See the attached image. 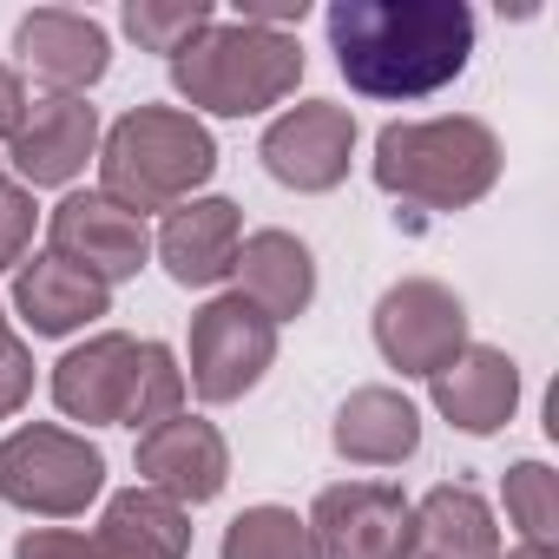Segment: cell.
<instances>
[{
  "instance_id": "obj_5",
  "label": "cell",
  "mask_w": 559,
  "mask_h": 559,
  "mask_svg": "<svg viewBox=\"0 0 559 559\" xmlns=\"http://www.w3.org/2000/svg\"><path fill=\"white\" fill-rule=\"evenodd\" d=\"M0 500L27 520H80L106 500V454L60 421H21L0 435Z\"/></svg>"
},
{
  "instance_id": "obj_16",
  "label": "cell",
  "mask_w": 559,
  "mask_h": 559,
  "mask_svg": "<svg viewBox=\"0 0 559 559\" xmlns=\"http://www.w3.org/2000/svg\"><path fill=\"white\" fill-rule=\"evenodd\" d=\"M428 402L448 428H461L467 441H487L520 415V362L493 343H467L441 376H428Z\"/></svg>"
},
{
  "instance_id": "obj_2",
  "label": "cell",
  "mask_w": 559,
  "mask_h": 559,
  "mask_svg": "<svg viewBox=\"0 0 559 559\" xmlns=\"http://www.w3.org/2000/svg\"><path fill=\"white\" fill-rule=\"evenodd\" d=\"M507 171L500 132L474 112H435V119H389L369 152L376 191L421 204V211H474Z\"/></svg>"
},
{
  "instance_id": "obj_30",
  "label": "cell",
  "mask_w": 559,
  "mask_h": 559,
  "mask_svg": "<svg viewBox=\"0 0 559 559\" xmlns=\"http://www.w3.org/2000/svg\"><path fill=\"white\" fill-rule=\"evenodd\" d=\"M500 559H559V546H513V552H500Z\"/></svg>"
},
{
  "instance_id": "obj_26",
  "label": "cell",
  "mask_w": 559,
  "mask_h": 559,
  "mask_svg": "<svg viewBox=\"0 0 559 559\" xmlns=\"http://www.w3.org/2000/svg\"><path fill=\"white\" fill-rule=\"evenodd\" d=\"M40 204H34V191L27 185H0V270H21L27 257H34V230H40Z\"/></svg>"
},
{
  "instance_id": "obj_28",
  "label": "cell",
  "mask_w": 559,
  "mask_h": 559,
  "mask_svg": "<svg viewBox=\"0 0 559 559\" xmlns=\"http://www.w3.org/2000/svg\"><path fill=\"white\" fill-rule=\"evenodd\" d=\"M14 559H93V539L80 526H21Z\"/></svg>"
},
{
  "instance_id": "obj_21",
  "label": "cell",
  "mask_w": 559,
  "mask_h": 559,
  "mask_svg": "<svg viewBox=\"0 0 559 559\" xmlns=\"http://www.w3.org/2000/svg\"><path fill=\"white\" fill-rule=\"evenodd\" d=\"M86 539H93V559H191V513L132 480L106 493L99 526Z\"/></svg>"
},
{
  "instance_id": "obj_1",
  "label": "cell",
  "mask_w": 559,
  "mask_h": 559,
  "mask_svg": "<svg viewBox=\"0 0 559 559\" xmlns=\"http://www.w3.org/2000/svg\"><path fill=\"white\" fill-rule=\"evenodd\" d=\"M323 34L356 99L415 106L467 73L480 21L467 0H330Z\"/></svg>"
},
{
  "instance_id": "obj_10",
  "label": "cell",
  "mask_w": 559,
  "mask_h": 559,
  "mask_svg": "<svg viewBox=\"0 0 559 559\" xmlns=\"http://www.w3.org/2000/svg\"><path fill=\"white\" fill-rule=\"evenodd\" d=\"M99 106L93 99H67V93H40L21 119V132L8 139V178L27 191H73L80 171L99 158Z\"/></svg>"
},
{
  "instance_id": "obj_3",
  "label": "cell",
  "mask_w": 559,
  "mask_h": 559,
  "mask_svg": "<svg viewBox=\"0 0 559 559\" xmlns=\"http://www.w3.org/2000/svg\"><path fill=\"white\" fill-rule=\"evenodd\" d=\"M304 40L250 21H211L178 60H165L171 93L191 119H263L304 86Z\"/></svg>"
},
{
  "instance_id": "obj_20",
  "label": "cell",
  "mask_w": 559,
  "mask_h": 559,
  "mask_svg": "<svg viewBox=\"0 0 559 559\" xmlns=\"http://www.w3.org/2000/svg\"><path fill=\"white\" fill-rule=\"evenodd\" d=\"M500 520L480 487L441 480L421 500H408V539L402 559H500Z\"/></svg>"
},
{
  "instance_id": "obj_13",
  "label": "cell",
  "mask_w": 559,
  "mask_h": 559,
  "mask_svg": "<svg viewBox=\"0 0 559 559\" xmlns=\"http://www.w3.org/2000/svg\"><path fill=\"white\" fill-rule=\"evenodd\" d=\"M304 520L317 559H402L408 493L395 480H330Z\"/></svg>"
},
{
  "instance_id": "obj_6",
  "label": "cell",
  "mask_w": 559,
  "mask_h": 559,
  "mask_svg": "<svg viewBox=\"0 0 559 559\" xmlns=\"http://www.w3.org/2000/svg\"><path fill=\"white\" fill-rule=\"evenodd\" d=\"M276 330L250 297L237 290H211L198 310H191V330H185V389L204 402V408H230L243 402L270 369H276Z\"/></svg>"
},
{
  "instance_id": "obj_22",
  "label": "cell",
  "mask_w": 559,
  "mask_h": 559,
  "mask_svg": "<svg viewBox=\"0 0 559 559\" xmlns=\"http://www.w3.org/2000/svg\"><path fill=\"white\" fill-rule=\"evenodd\" d=\"M217 559H317L310 546V520L284 500H257L224 526Z\"/></svg>"
},
{
  "instance_id": "obj_23",
  "label": "cell",
  "mask_w": 559,
  "mask_h": 559,
  "mask_svg": "<svg viewBox=\"0 0 559 559\" xmlns=\"http://www.w3.org/2000/svg\"><path fill=\"white\" fill-rule=\"evenodd\" d=\"M211 21H217L211 0H126L119 8V34L139 53H158V60H178Z\"/></svg>"
},
{
  "instance_id": "obj_4",
  "label": "cell",
  "mask_w": 559,
  "mask_h": 559,
  "mask_svg": "<svg viewBox=\"0 0 559 559\" xmlns=\"http://www.w3.org/2000/svg\"><path fill=\"white\" fill-rule=\"evenodd\" d=\"M99 191L132 217H165L217 178V139L185 106H132L99 132Z\"/></svg>"
},
{
  "instance_id": "obj_8",
  "label": "cell",
  "mask_w": 559,
  "mask_h": 559,
  "mask_svg": "<svg viewBox=\"0 0 559 559\" xmlns=\"http://www.w3.org/2000/svg\"><path fill=\"white\" fill-rule=\"evenodd\" d=\"M356 139H362V126H356L349 106H336V99H297L284 112H270V126L257 139V158H263V171L284 191L323 198V191H336L349 178Z\"/></svg>"
},
{
  "instance_id": "obj_12",
  "label": "cell",
  "mask_w": 559,
  "mask_h": 559,
  "mask_svg": "<svg viewBox=\"0 0 559 559\" xmlns=\"http://www.w3.org/2000/svg\"><path fill=\"white\" fill-rule=\"evenodd\" d=\"M132 474H139V487H152V493H165V500H178L191 513V507H211L230 487V441H224L217 421L178 408L171 421L139 435Z\"/></svg>"
},
{
  "instance_id": "obj_19",
  "label": "cell",
  "mask_w": 559,
  "mask_h": 559,
  "mask_svg": "<svg viewBox=\"0 0 559 559\" xmlns=\"http://www.w3.org/2000/svg\"><path fill=\"white\" fill-rule=\"evenodd\" d=\"M14 323L27 336H80L93 330L99 317H112V290L93 284L86 270L60 263L53 250H34L21 270H14V297H8Z\"/></svg>"
},
{
  "instance_id": "obj_9",
  "label": "cell",
  "mask_w": 559,
  "mask_h": 559,
  "mask_svg": "<svg viewBox=\"0 0 559 559\" xmlns=\"http://www.w3.org/2000/svg\"><path fill=\"white\" fill-rule=\"evenodd\" d=\"M40 224H47V250L60 263H73V270H86L93 284H106V290L132 284V276L152 263V224L132 217L126 204H112L99 185L93 191H80V185L60 191V204Z\"/></svg>"
},
{
  "instance_id": "obj_18",
  "label": "cell",
  "mask_w": 559,
  "mask_h": 559,
  "mask_svg": "<svg viewBox=\"0 0 559 559\" xmlns=\"http://www.w3.org/2000/svg\"><path fill=\"white\" fill-rule=\"evenodd\" d=\"M330 448L349 467H402L421 454V408L395 382H362L336 402Z\"/></svg>"
},
{
  "instance_id": "obj_15",
  "label": "cell",
  "mask_w": 559,
  "mask_h": 559,
  "mask_svg": "<svg viewBox=\"0 0 559 559\" xmlns=\"http://www.w3.org/2000/svg\"><path fill=\"white\" fill-rule=\"evenodd\" d=\"M132 369H139V336L126 330H93L86 343H73L53 376H47V395L67 421L86 428H119L126 421V402H132Z\"/></svg>"
},
{
  "instance_id": "obj_24",
  "label": "cell",
  "mask_w": 559,
  "mask_h": 559,
  "mask_svg": "<svg viewBox=\"0 0 559 559\" xmlns=\"http://www.w3.org/2000/svg\"><path fill=\"white\" fill-rule=\"evenodd\" d=\"M500 507L520 533V546H559V474L552 461L526 454L500 474Z\"/></svg>"
},
{
  "instance_id": "obj_14",
  "label": "cell",
  "mask_w": 559,
  "mask_h": 559,
  "mask_svg": "<svg viewBox=\"0 0 559 559\" xmlns=\"http://www.w3.org/2000/svg\"><path fill=\"white\" fill-rule=\"evenodd\" d=\"M237 243H243V211L211 191V198H185L158 217L152 263H165L178 290H217L237 270Z\"/></svg>"
},
{
  "instance_id": "obj_32",
  "label": "cell",
  "mask_w": 559,
  "mask_h": 559,
  "mask_svg": "<svg viewBox=\"0 0 559 559\" xmlns=\"http://www.w3.org/2000/svg\"><path fill=\"white\" fill-rule=\"evenodd\" d=\"M0 323H14V317H8V304H0Z\"/></svg>"
},
{
  "instance_id": "obj_29",
  "label": "cell",
  "mask_w": 559,
  "mask_h": 559,
  "mask_svg": "<svg viewBox=\"0 0 559 559\" xmlns=\"http://www.w3.org/2000/svg\"><path fill=\"white\" fill-rule=\"evenodd\" d=\"M27 80H21V67L14 60H0V139H14L21 132V119H27Z\"/></svg>"
},
{
  "instance_id": "obj_27",
  "label": "cell",
  "mask_w": 559,
  "mask_h": 559,
  "mask_svg": "<svg viewBox=\"0 0 559 559\" xmlns=\"http://www.w3.org/2000/svg\"><path fill=\"white\" fill-rule=\"evenodd\" d=\"M27 402H34V343L14 323H0V421H14Z\"/></svg>"
},
{
  "instance_id": "obj_31",
  "label": "cell",
  "mask_w": 559,
  "mask_h": 559,
  "mask_svg": "<svg viewBox=\"0 0 559 559\" xmlns=\"http://www.w3.org/2000/svg\"><path fill=\"white\" fill-rule=\"evenodd\" d=\"M0 185H8V158H0Z\"/></svg>"
},
{
  "instance_id": "obj_17",
  "label": "cell",
  "mask_w": 559,
  "mask_h": 559,
  "mask_svg": "<svg viewBox=\"0 0 559 559\" xmlns=\"http://www.w3.org/2000/svg\"><path fill=\"white\" fill-rule=\"evenodd\" d=\"M230 276H237V297H250L276 330L310 317V304H317V250L297 230H284V224L243 230Z\"/></svg>"
},
{
  "instance_id": "obj_11",
  "label": "cell",
  "mask_w": 559,
  "mask_h": 559,
  "mask_svg": "<svg viewBox=\"0 0 559 559\" xmlns=\"http://www.w3.org/2000/svg\"><path fill=\"white\" fill-rule=\"evenodd\" d=\"M14 53H21V80L34 73L40 93H67V99H86L112 73V34L86 8H27L14 21Z\"/></svg>"
},
{
  "instance_id": "obj_7",
  "label": "cell",
  "mask_w": 559,
  "mask_h": 559,
  "mask_svg": "<svg viewBox=\"0 0 559 559\" xmlns=\"http://www.w3.org/2000/svg\"><path fill=\"white\" fill-rule=\"evenodd\" d=\"M369 336H376V356L402 382L441 376L474 343L467 336V304L441 284V276H395L369 310Z\"/></svg>"
},
{
  "instance_id": "obj_25",
  "label": "cell",
  "mask_w": 559,
  "mask_h": 559,
  "mask_svg": "<svg viewBox=\"0 0 559 559\" xmlns=\"http://www.w3.org/2000/svg\"><path fill=\"white\" fill-rule=\"evenodd\" d=\"M185 362H178V349L171 343H139V369H132V402H126V421L119 428H132V435H145V428H158V421H171L178 408H185Z\"/></svg>"
}]
</instances>
